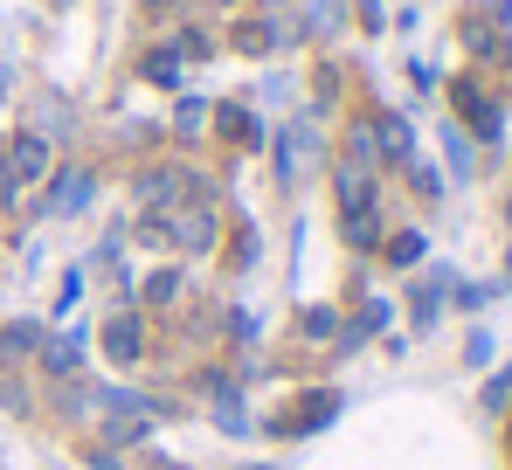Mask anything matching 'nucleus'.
<instances>
[{"label": "nucleus", "instance_id": "9d476101", "mask_svg": "<svg viewBox=\"0 0 512 470\" xmlns=\"http://www.w3.org/2000/svg\"><path fill=\"white\" fill-rule=\"evenodd\" d=\"M49 374H77V339H63V346H49Z\"/></svg>", "mask_w": 512, "mask_h": 470}, {"label": "nucleus", "instance_id": "9b49d317", "mask_svg": "<svg viewBox=\"0 0 512 470\" xmlns=\"http://www.w3.org/2000/svg\"><path fill=\"white\" fill-rule=\"evenodd\" d=\"M14 201V173H7V159H0V208Z\"/></svg>", "mask_w": 512, "mask_h": 470}, {"label": "nucleus", "instance_id": "7ed1b4c3", "mask_svg": "<svg viewBox=\"0 0 512 470\" xmlns=\"http://www.w3.org/2000/svg\"><path fill=\"white\" fill-rule=\"evenodd\" d=\"M7 173H14V187L21 180H35V173H49V139H14V153H7Z\"/></svg>", "mask_w": 512, "mask_h": 470}, {"label": "nucleus", "instance_id": "20e7f679", "mask_svg": "<svg viewBox=\"0 0 512 470\" xmlns=\"http://www.w3.org/2000/svg\"><path fill=\"white\" fill-rule=\"evenodd\" d=\"M104 346H111V360H125V367H132V360H139V346H146V339H139V318L118 312L111 325H104Z\"/></svg>", "mask_w": 512, "mask_h": 470}, {"label": "nucleus", "instance_id": "f257e3e1", "mask_svg": "<svg viewBox=\"0 0 512 470\" xmlns=\"http://www.w3.org/2000/svg\"><path fill=\"white\" fill-rule=\"evenodd\" d=\"M333 408H340V394H305V401H298V408H284L270 429H277V436H312V429H319Z\"/></svg>", "mask_w": 512, "mask_h": 470}, {"label": "nucleus", "instance_id": "1a4fd4ad", "mask_svg": "<svg viewBox=\"0 0 512 470\" xmlns=\"http://www.w3.org/2000/svg\"><path fill=\"white\" fill-rule=\"evenodd\" d=\"M173 291H180V277H173V270H160V277H146V305H167Z\"/></svg>", "mask_w": 512, "mask_h": 470}, {"label": "nucleus", "instance_id": "423d86ee", "mask_svg": "<svg viewBox=\"0 0 512 470\" xmlns=\"http://www.w3.org/2000/svg\"><path fill=\"white\" fill-rule=\"evenodd\" d=\"M146 77H153V83H173V77H180V56H173V49H153V56H146Z\"/></svg>", "mask_w": 512, "mask_h": 470}, {"label": "nucleus", "instance_id": "39448f33", "mask_svg": "<svg viewBox=\"0 0 512 470\" xmlns=\"http://www.w3.org/2000/svg\"><path fill=\"white\" fill-rule=\"evenodd\" d=\"M215 125H222V139H236V146H256V118L243 111V104H222V111H215Z\"/></svg>", "mask_w": 512, "mask_h": 470}, {"label": "nucleus", "instance_id": "f03ea898", "mask_svg": "<svg viewBox=\"0 0 512 470\" xmlns=\"http://www.w3.org/2000/svg\"><path fill=\"white\" fill-rule=\"evenodd\" d=\"M90 187H97L90 166H63V173L49 180V208H56V215H77V208L90 201Z\"/></svg>", "mask_w": 512, "mask_h": 470}, {"label": "nucleus", "instance_id": "6e6552de", "mask_svg": "<svg viewBox=\"0 0 512 470\" xmlns=\"http://www.w3.org/2000/svg\"><path fill=\"white\" fill-rule=\"evenodd\" d=\"M236 42H243V49H270L277 28H270V21H250V28H236Z\"/></svg>", "mask_w": 512, "mask_h": 470}, {"label": "nucleus", "instance_id": "f8f14e48", "mask_svg": "<svg viewBox=\"0 0 512 470\" xmlns=\"http://www.w3.org/2000/svg\"><path fill=\"white\" fill-rule=\"evenodd\" d=\"M270 7H284V0H270Z\"/></svg>", "mask_w": 512, "mask_h": 470}, {"label": "nucleus", "instance_id": "0eeeda50", "mask_svg": "<svg viewBox=\"0 0 512 470\" xmlns=\"http://www.w3.org/2000/svg\"><path fill=\"white\" fill-rule=\"evenodd\" d=\"M0 346H7V353H35V346H42V332H35V325H7V339H0Z\"/></svg>", "mask_w": 512, "mask_h": 470}]
</instances>
